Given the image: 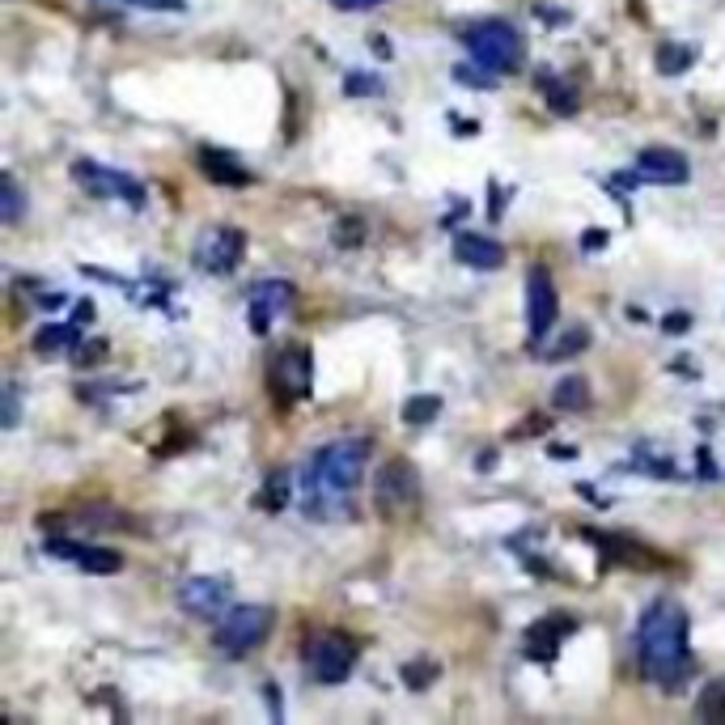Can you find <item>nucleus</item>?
<instances>
[{"label": "nucleus", "mask_w": 725, "mask_h": 725, "mask_svg": "<svg viewBox=\"0 0 725 725\" xmlns=\"http://www.w3.org/2000/svg\"><path fill=\"white\" fill-rule=\"evenodd\" d=\"M369 441L344 437L318 450L302 471V509L314 522H340L357 514V488L365 480Z\"/></svg>", "instance_id": "obj_1"}, {"label": "nucleus", "mask_w": 725, "mask_h": 725, "mask_svg": "<svg viewBox=\"0 0 725 725\" xmlns=\"http://www.w3.org/2000/svg\"><path fill=\"white\" fill-rule=\"evenodd\" d=\"M687 632H692V620L687 611L675 603V598H653L645 607L641 624H636V653H641V670L649 683L675 687L692 675V645H687Z\"/></svg>", "instance_id": "obj_2"}, {"label": "nucleus", "mask_w": 725, "mask_h": 725, "mask_svg": "<svg viewBox=\"0 0 725 725\" xmlns=\"http://www.w3.org/2000/svg\"><path fill=\"white\" fill-rule=\"evenodd\" d=\"M463 43L471 51L475 68H484V73H518V68L526 64L522 34L509 26V22H497V17H488V22L471 26L463 34Z\"/></svg>", "instance_id": "obj_3"}, {"label": "nucleus", "mask_w": 725, "mask_h": 725, "mask_svg": "<svg viewBox=\"0 0 725 725\" xmlns=\"http://www.w3.org/2000/svg\"><path fill=\"white\" fill-rule=\"evenodd\" d=\"M416 505H420V475L416 467L408 463V458H386V463L378 467L374 475V509L382 518H408L416 514Z\"/></svg>", "instance_id": "obj_4"}, {"label": "nucleus", "mask_w": 725, "mask_h": 725, "mask_svg": "<svg viewBox=\"0 0 725 725\" xmlns=\"http://www.w3.org/2000/svg\"><path fill=\"white\" fill-rule=\"evenodd\" d=\"M276 624V615L268 607H259V603H238V607H229L221 615V624H217V649L225 653V658H242V653H251L255 645L268 641V632Z\"/></svg>", "instance_id": "obj_5"}, {"label": "nucleus", "mask_w": 725, "mask_h": 725, "mask_svg": "<svg viewBox=\"0 0 725 725\" xmlns=\"http://www.w3.org/2000/svg\"><path fill=\"white\" fill-rule=\"evenodd\" d=\"M246 255V234L242 229H229V225H212L196 238L191 246V263L208 276H229L242 263Z\"/></svg>", "instance_id": "obj_6"}, {"label": "nucleus", "mask_w": 725, "mask_h": 725, "mask_svg": "<svg viewBox=\"0 0 725 725\" xmlns=\"http://www.w3.org/2000/svg\"><path fill=\"white\" fill-rule=\"evenodd\" d=\"M310 386H314V357H310V348H302V344L280 348L272 369H268V391L280 403H297V399L310 395Z\"/></svg>", "instance_id": "obj_7"}, {"label": "nucleus", "mask_w": 725, "mask_h": 725, "mask_svg": "<svg viewBox=\"0 0 725 725\" xmlns=\"http://www.w3.org/2000/svg\"><path fill=\"white\" fill-rule=\"evenodd\" d=\"M306 666L323 687H335V683H344L352 675V666H357V645L340 632H323V636H314L310 641Z\"/></svg>", "instance_id": "obj_8"}, {"label": "nucleus", "mask_w": 725, "mask_h": 725, "mask_svg": "<svg viewBox=\"0 0 725 725\" xmlns=\"http://www.w3.org/2000/svg\"><path fill=\"white\" fill-rule=\"evenodd\" d=\"M73 179L90 191L98 200H128L132 208H145V187H140L132 174H123L115 166H102V162H90V157H81L73 166Z\"/></svg>", "instance_id": "obj_9"}, {"label": "nucleus", "mask_w": 725, "mask_h": 725, "mask_svg": "<svg viewBox=\"0 0 725 725\" xmlns=\"http://www.w3.org/2000/svg\"><path fill=\"white\" fill-rule=\"evenodd\" d=\"M560 314V297L552 285V272L547 268H530L526 272V331H530V344H539L547 331H552Z\"/></svg>", "instance_id": "obj_10"}, {"label": "nucleus", "mask_w": 725, "mask_h": 725, "mask_svg": "<svg viewBox=\"0 0 725 725\" xmlns=\"http://www.w3.org/2000/svg\"><path fill=\"white\" fill-rule=\"evenodd\" d=\"M179 603L196 620H217V615L234 607V590H229L225 577H191V581H183Z\"/></svg>", "instance_id": "obj_11"}, {"label": "nucleus", "mask_w": 725, "mask_h": 725, "mask_svg": "<svg viewBox=\"0 0 725 725\" xmlns=\"http://www.w3.org/2000/svg\"><path fill=\"white\" fill-rule=\"evenodd\" d=\"M293 297H297V289L289 280H263V285H255L251 289V331L268 335L276 318L293 310Z\"/></svg>", "instance_id": "obj_12"}, {"label": "nucleus", "mask_w": 725, "mask_h": 725, "mask_svg": "<svg viewBox=\"0 0 725 725\" xmlns=\"http://www.w3.org/2000/svg\"><path fill=\"white\" fill-rule=\"evenodd\" d=\"M569 632H577V620H573L569 611L547 615V620H539L535 628L526 632V658H547V662H552L556 649H560V641H564Z\"/></svg>", "instance_id": "obj_13"}, {"label": "nucleus", "mask_w": 725, "mask_h": 725, "mask_svg": "<svg viewBox=\"0 0 725 725\" xmlns=\"http://www.w3.org/2000/svg\"><path fill=\"white\" fill-rule=\"evenodd\" d=\"M454 259L475 272H497L505 263V246L488 234H458L454 238Z\"/></svg>", "instance_id": "obj_14"}, {"label": "nucleus", "mask_w": 725, "mask_h": 725, "mask_svg": "<svg viewBox=\"0 0 725 725\" xmlns=\"http://www.w3.org/2000/svg\"><path fill=\"white\" fill-rule=\"evenodd\" d=\"M636 170L645 174V183H687V157L675 149H641Z\"/></svg>", "instance_id": "obj_15"}, {"label": "nucleus", "mask_w": 725, "mask_h": 725, "mask_svg": "<svg viewBox=\"0 0 725 725\" xmlns=\"http://www.w3.org/2000/svg\"><path fill=\"white\" fill-rule=\"evenodd\" d=\"M196 162H200V170L208 174V179L221 183V187H251L255 183V174L246 170L234 153H225V149H200Z\"/></svg>", "instance_id": "obj_16"}, {"label": "nucleus", "mask_w": 725, "mask_h": 725, "mask_svg": "<svg viewBox=\"0 0 725 725\" xmlns=\"http://www.w3.org/2000/svg\"><path fill=\"white\" fill-rule=\"evenodd\" d=\"M590 382L581 378V374H569V378H560L556 382V391H552V408L556 412H586L590 408Z\"/></svg>", "instance_id": "obj_17"}, {"label": "nucleus", "mask_w": 725, "mask_h": 725, "mask_svg": "<svg viewBox=\"0 0 725 725\" xmlns=\"http://www.w3.org/2000/svg\"><path fill=\"white\" fill-rule=\"evenodd\" d=\"M539 90H543V98H547V106H552L556 115H577V106H581V98H577V90L564 77H556V73H539Z\"/></svg>", "instance_id": "obj_18"}, {"label": "nucleus", "mask_w": 725, "mask_h": 725, "mask_svg": "<svg viewBox=\"0 0 725 725\" xmlns=\"http://www.w3.org/2000/svg\"><path fill=\"white\" fill-rule=\"evenodd\" d=\"M77 344H81V323H56L34 335V348L39 352H73Z\"/></svg>", "instance_id": "obj_19"}, {"label": "nucleus", "mask_w": 725, "mask_h": 725, "mask_svg": "<svg viewBox=\"0 0 725 725\" xmlns=\"http://www.w3.org/2000/svg\"><path fill=\"white\" fill-rule=\"evenodd\" d=\"M658 73L662 77H679V73H687V68L696 64V47H687V43H662L658 47Z\"/></svg>", "instance_id": "obj_20"}, {"label": "nucleus", "mask_w": 725, "mask_h": 725, "mask_svg": "<svg viewBox=\"0 0 725 725\" xmlns=\"http://www.w3.org/2000/svg\"><path fill=\"white\" fill-rule=\"evenodd\" d=\"M77 564L85 573H94V577H111V573L123 569V556L111 552V547H85V552L77 556Z\"/></svg>", "instance_id": "obj_21"}, {"label": "nucleus", "mask_w": 725, "mask_h": 725, "mask_svg": "<svg viewBox=\"0 0 725 725\" xmlns=\"http://www.w3.org/2000/svg\"><path fill=\"white\" fill-rule=\"evenodd\" d=\"M590 348V327H569L556 340V348H547L543 357L547 361H569V357H577V352H586Z\"/></svg>", "instance_id": "obj_22"}, {"label": "nucleus", "mask_w": 725, "mask_h": 725, "mask_svg": "<svg viewBox=\"0 0 725 725\" xmlns=\"http://www.w3.org/2000/svg\"><path fill=\"white\" fill-rule=\"evenodd\" d=\"M0 191H5V200H0V221H5V225L22 221V212H26V196H22V187H17L13 174H5V179H0Z\"/></svg>", "instance_id": "obj_23"}, {"label": "nucleus", "mask_w": 725, "mask_h": 725, "mask_svg": "<svg viewBox=\"0 0 725 725\" xmlns=\"http://www.w3.org/2000/svg\"><path fill=\"white\" fill-rule=\"evenodd\" d=\"M331 242L340 246V251H352V246H361V242H365V221L348 212V217H340V221L331 225Z\"/></svg>", "instance_id": "obj_24"}, {"label": "nucleus", "mask_w": 725, "mask_h": 725, "mask_svg": "<svg viewBox=\"0 0 725 725\" xmlns=\"http://www.w3.org/2000/svg\"><path fill=\"white\" fill-rule=\"evenodd\" d=\"M696 713H700V721H721L725 725V679H717V683L704 687Z\"/></svg>", "instance_id": "obj_25"}, {"label": "nucleus", "mask_w": 725, "mask_h": 725, "mask_svg": "<svg viewBox=\"0 0 725 725\" xmlns=\"http://www.w3.org/2000/svg\"><path fill=\"white\" fill-rule=\"evenodd\" d=\"M259 505L272 509V514L289 505V475H285V471H272V475H268V484H263V492H259Z\"/></svg>", "instance_id": "obj_26"}, {"label": "nucleus", "mask_w": 725, "mask_h": 725, "mask_svg": "<svg viewBox=\"0 0 725 725\" xmlns=\"http://www.w3.org/2000/svg\"><path fill=\"white\" fill-rule=\"evenodd\" d=\"M441 412V399L437 395H412L403 403V424H429Z\"/></svg>", "instance_id": "obj_27"}, {"label": "nucleus", "mask_w": 725, "mask_h": 725, "mask_svg": "<svg viewBox=\"0 0 725 725\" xmlns=\"http://www.w3.org/2000/svg\"><path fill=\"white\" fill-rule=\"evenodd\" d=\"M437 675H441L437 662H408V666H403V683L416 687V692H424V687H429Z\"/></svg>", "instance_id": "obj_28"}, {"label": "nucleus", "mask_w": 725, "mask_h": 725, "mask_svg": "<svg viewBox=\"0 0 725 725\" xmlns=\"http://www.w3.org/2000/svg\"><path fill=\"white\" fill-rule=\"evenodd\" d=\"M106 357V340H81L73 352H68V361H73L77 369H90V365H98Z\"/></svg>", "instance_id": "obj_29"}, {"label": "nucleus", "mask_w": 725, "mask_h": 725, "mask_svg": "<svg viewBox=\"0 0 725 725\" xmlns=\"http://www.w3.org/2000/svg\"><path fill=\"white\" fill-rule=\"evenodd\" d=\"M344 90H348L352 98H361V94H382V77H374V73H348V77H344Z\"/></svg>", "instance_id": "obj_30"}, {"label": "nucleus", "mask_w": 725, "mask_h": 725, "mask_svg": "<svg viewBox=\"0 0 725 725\" xmlns=\"http://www.w3.org/2000/svg\"><path fill=\"white\" fill-rule=\"evenodd\" d=\"M0 424L5 429H17V420H22V391H17V382H5V408H0Z\"/></svg>", "instance_id": "obj_31"}, {"label": "nucleus", "mask_w": 725, "mask_h": 725, "mask_svg": "<svg viewBox=\"0 0 725 725\" xmlns=\"http://www.w3.org/2000/svg\"><path fill=\"white\" fill-rule=\"evenodd\" d=\"M43 552L47 556H60V560H77L85 552V543H77V539H47Z\"/></svg>", "instance_id": "obj_32"}, {"label": "nucleus", "mask_w": 725, "mask_h": 725, "mask_svg": "<svg viewBox=\"0 0 725 725\" xmlns=\"http://www.w3.org/2000/svg\"><path fill=\"white\" fill-rule=\"evenodd\" d=\"M454 81H458V85H475V90H497V81H492V77H480L471 64H458V68H454Z\"/></svg>", "instance_id": "obj_33"}, {"label": "nucleus", "mask_w": 725, "mask_h": 725, "mask_svg": "<svg viewBox=\"0 0 725 725\" xmlns=\"http://www.w3.org/2000/svg\"><path fill=\"white\" fill-rule=\"evenodd\" d=\"M136 9H149V13H183L187 0H128Z\"/></svg>", "instance_id": "obj_34"}, {"label": "nucleus", "mask_w": 725, "mask_h": 725, "mask_svg": "<svg viewBox=\"0 0 725 725\" xmlns=\"http://www.w3.org/2000/svg\"><path fill=\"white\" fill-rule=\"evenodd\" d=\"M607 242H611L607 229H586V234H581V246H586V251H603Z\"/></svg>", "instance_id": "obj_35"}, {"label": "nucleus", "mask_w": 725, "mask_h": 725, "mask_svg": "<svg viewBox=\"0 0 725 725\" xmlns=\"http://www.w3.org/2000/svg\"><path fill=\"white\" fill-rule=\"evenodd\" d=\"M335 9H348V13H357V9H374V5H382V0H331Z\"/></svg>", "instance_id": "obj_36"}, {"label": "nucleus", "mask_w": 725, "mask_h": 725, "mask_svg": "<svg viewBox=\"0 0 725 725\" xmlns=\"http://www.w3.org/2000/svg\"><path fill=\"white\" fill-rule=\"evenodd\" d=\"M687 327H692V314H670V318H666V331H670V335H679V331H687Z\"/></svg>", "instance_id": "obj_37"}, {"label": "nucleus", "mask_w": 725, "mask_h": 725, "mask_svg": "<svg viewBox=\"0 0 725 725\" xmlns=\"http://www.w3.org/2000/svg\"><path fill=\"white\" fill-rule=\"evenodd\" d=\"M263 696H268V704H272V721H285V717H280V692L272 683H268V692H263Z\"/></svg>", "instance_id": "obj_38"}, {"label": "nucleus", "mask_w": 725, "mask_h": 725, "mask_svg": "<svg viewBox=\"0 0 725 725\" xmlns=\"http://www.w3.org/2000/svg\"><path fill=\"white\" fill-rule=\"evenodd\" d=\"M94 318V302H77V323H90Z\"/></svg>", "instance_id": "obj_39"}]
</instances>
